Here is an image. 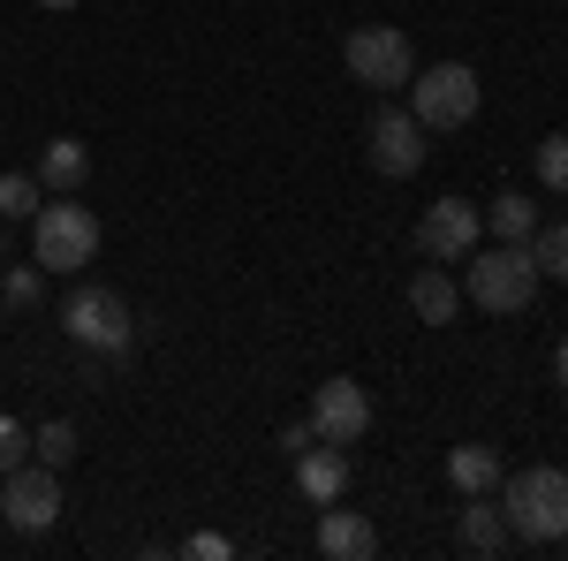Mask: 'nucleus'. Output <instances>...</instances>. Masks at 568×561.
I'll return each mask as SVG.
<instances>
[{"mask_svg":"<svg viewBox=\"0 0 568 561\" xmlns=\"http://www.w3.org/2000/svg\"><path fill=\"white\" fill-rule=\"evenodd\" d=\"M31 259L45 273H84L99 259V213L77 206V190L69 198H45L39 213H31Z\"/></svg>","mask_w":568,"mask_h":561,"instance_id":"3","label":"nucleus"},{"mask_svg":"<svg viewBox=\"0 0 568 561\" xmlns=\"http://www.w3.org/2000/svg\"><path fill=\"white\" fill-rule=\"evenodd\" d=\"M554 372H561V388H568V334H561V349H554Z\"/></svg>","mask_w":568,"mask_h":561,"instance_id":"26","label":"nucleus"},{"mask_svg":"<svg viewBox=\"0 0 568 561\" xmlns=\"http://www.w3.org/2000/svg\"><path fill=\"white\" fill-rule=\"evenodd\" d=\"M530 259H538V273L568 281V220H554V228H538V236H530Z\"/></svg>","mask_w":568,"mask_h":561,"instance_id":"22","label":"nucleus"},{"mask_svg":"<svg viewBox=\"0 0 568 561\" xmlns=\"http://www.w3.org/2000/svg\"><path fill=\"white\" fill-rule=\"evenodd\" d=\"M364 160L387 174V182L417 174V168H425V122H417L409 107H379L372 130H364Z\"/></svg>","mask_w":568,"mask_h":561,"instance_id":"9","label":"nucleus"},{"mask_svg":"<svg viewBox=\"0 0 568 561\" xmlns=\"http://www.w3.org/2000/svg\"><path fill=\"white\" fill-rule=\"evenodd\" d=\"M61 327H69V342L84 349V357H130V342H136L130 303H122V289H106V281H84L77 297L61 303Z\"/></svg>","mask_w":568,"mask_h":561,"instance_id":"4","label":"nucleus"},{"mask_svg":"<svg viewBox=\"0 0 568 561\" xmlns=\"http://www.w3.org/2000/svg\"><path fill=\"white\" fill-rule=\"evenodd\" d=\"M342 61H349V77L364 91H402L409 77H417V46H409V31H394V23H364V31H349Z\"/></svg>","mask_w":568,"mask_h":561,"instance_id":"6","label":"nucleus"},{"mask_svg":"<svg viewBox=\"0 0 568 561\" xmlns=\"http://www.w3.org/2000/svg\"><path fill=\"white\" fill-rule=\"evenodd\" d=\"M372 547H379V531L364 509H342V501L318 509V554L326 561H372Z\"/></svg>","mask_w":568,"mask_h":561,"instance_id":"12","label":"nucleus"},{"mask_svg":"<svg viewBox=\"0 0 568 561\" xmlns=\"http://www.w3.org/2000/svg\"><path fill=\"white\" fill-rule=\"evenodd\" d=\"M39 8H53V16H69V8H77V0H39Z\"/></svg>","mask_w":568,"mask_h":561,"instance_id":"27","label":"nucleus"},{"mask_svg":"<svg viewBox=\"0 0 568 561\" xmlns=\"http://www.w3.org/2000/svg\"><path fill=\"white\" fill-rule=\"evenodd\" d=\"M485 228H493V243H530V236H538V206H530L524 190H500V198L485 206Z\"/></svg>","mask_w":568,"mask_h":561,"instance_id":"16","label":"nucleus"},{"mask_svg":"<svg viewBox=\"0 0 568 561\" xmlns=\"http://www.w3.org/2000/svg\"><path fill=\"white\" fill-rule=\"evenodd\" d=\"M530 168H538V182L554 190V198H568V130H554L538 152H530Z\"/></svg>","mask_w":568,"mask_h":561,"instance_id":"21","label":"nucleus"},{"mask_svg":"<svg viewBox=\"0 0 568 561\" xmlns=\"http://www.w3.org/2000/svg\"><path fill=\"white\" fill-rule=\"evenodd\" d=\"M470 273H463V303H478V311H530L538 297V259H530V243H478L470 251Z\"/></svg>","mask_w":568,"mask_h":561,"instance_id":"2","label":"nucleus"},{"mask_svg":"<svg viewBox=\"0 0 568 561\" xmlns=\"http://www.w3.org/2000/svg\"><path fill=\"white\" fill-rule=\"evenodd\" d=\"M45 206L39 174H0V220H31Z\"/></svg>","mask_w":568,"mask_h":561,"instance_id":"20","label":"nucleus"},{"mask_svg":"<svg viewBox=\"0 0 568 561\" xmlns=\"http://www.w3.org/2000/svg\"><path fill=\"white\" fill-rule=\"evenodd\" d=\"M16 463H31V425L0 410V471H16Z\"/></svg>","mask_w":568,"mask_h":561,"instance_id":"23","label":"nucleus"},{"mask_svg":"<svg viewBox=\"0 0 568 561\" xmlns=\"http://www.w3.org/2000/svg\"><path fill=\"white\" fill-rule=\"evenodd\" d=\"M500 517H508V539L524 547H561L568 539V471L554 463H530L500 485Z\"/></svg>","mask_w":568,"mask_h":561,"instance_id":"1","label":"nucleus"},{"mask_svg":"<svg viewBox=\"0 0 568 561\" xmlns=\"http://www.w3.org/2000/svg\"><path fill=\"white\" fill-rule=\"evenodd\" d=\"M296 493H304L311 509L342 501V493H349V448H334V440H311L304 455H296Z\"/></svg>","mask_w":568,"mask_h":561,"instance_id":"11","label":"nucleus"},{"mask_svg":"<svg viewBox=\"0 0 568 561\" xmlns=\"http://www.w3.org/2000/svg\"><path fill=\"white\" fill-rule=\"evenodd\" d=\"M0 303H8V311H39V303H45V266L39 259L8 266V273H0Z\"/></svg>","mask_w":568,"mask_h":561,"instance_id":"18","label":"nucleus"},{"mask_svg":"<svg viewBox=\"0 0 568 561\" xmlns=\"http://www.w3.org/2000/svg\"><path fill=\"white\" fill-rule=\"evenodd\" d=\"M311 440H318V432H311V418H304V425H281V448H288V455H304Z\"/></svg>","mask_w":568,"mask_h":561,"instance_id":"25","label":"nucleus"},{"mask_svg":"<svg viewBox=\"0 0 568 561\" xmlns=\"http://www.w3.org/2000/svg\"><path fill=\"white\" fill-rule=\"evenodd\" d=\"M39 190L45 198H69V190H77V182H84L91 174V152H84V137H45L39 144Z\"/></svg>","mask_w":568,"mask_h":561,"instance_id":"13","label":"nucleus"},{"mask_svg":"<svg viewBox=\"0 0 568 561\" xmlns=\"http://www.w3.org/2000/svg\"><path fill=\"white\" fill-rule=\"evenodd\" d=\"M478 243H485V213L470 198H439V206H425V220H417V251L433 266H463Z\"/></svg>","mask_w":568,"mask_h":561,"instance_id":"8","label":"nucleus"},{"mask_svg":"<svg viewBox=\"0 0 568 561\" xmlns=\"http://www.w3.org/2000/svg\"><path fill=\"white\" fill-rule=\"evenodd\" d=\"M447 478H455L463 493H493V485H500V455H493L485 440H463V448L447 455Z\"/></svg>","mask_w":568,"mask_h":561,"instance_id":"17","label":"nucleus"},{"mask_svg":"<svg viewBox=\"0 0 568 561\" xmlns=\"http://www.w3.org/2000/svg\"><path fill=\"white\" fill-rule=\"evenodd\" d=\"M311 432L334 440V448H356L372 432V394L356 388V380H326V388L311 394Z\"/></svg>","mask_w":568,"mask_h":561,"instance_id":"10","label":"nucleus"},{"mask_svg":"<svg viewBox=\"0 0 568 561\" xmlns=\"http://www.w3.org/2000/svg\"><path fill=\"white\" fill-rule=\"evenodd\" d=\"M31 455H39L45 471H69V463H77V425H69V418L39 425V432H31Z\"/></svg>","mask_w":568,"mask_h":561,"instance_id":"19","label":"nucleus"},{"mask_svg":"<svg viewBox=\"0 0 568 561\" xmlns=\"http://www.w3.org/2000/svg\"><path fill=\"white\" fill-rule=\"evenodd\" d=\"M182 554H190V561H227L235 547H227L220 531H190V539H182Z\"/></svg>","mask_w":568,"mask_h":561,"instance_id":"24","label":"nucleus"},{"mask_svg":"<svg viewBox=\"0 0 568 561\" xmlns=\"http://www.w3.org/2000/svg\"><path fill=\"white\" fill-rule=\"evenodd\" d=\"M478 69L470 61H433L425 77H409V114L425 122V137L433 130H463L470 114H478Z\"/></svg>","mask_w":568,"mask_h":561,"instance_id":"5","label":"nucleus"},{"mask_svg":"<svg viewBox=\"0 0 568 561\" xmlns=\"http://www.w3.org/2000/svg\"><path fill=\"white\" fill-rule=\"evenodd\" d=\"M0 517H8V531H23V539L53 531L61 523V471H45L39 455L16 463V471H0Z\"/></svg>","mask_w":568,"mask_h":561,"instance_id":"7","label":"nucleus"},{"mask_svg":"<svg viewBox=\"0 0 568 561\" xmlns=\"http://www.w3.org/2000/svg\"><path fill=\"white\" fill-rule=\"evenodd\" d=\"M463 547L470 554H500L508 547V517H500L493 493H463Z\"/></svg>","mask_w":568,"mask_h":561,"instance_id":"15","label":"nucleus"},{"mask_svg":"<svg viewBox=\"0 0 568 561\" xmlns=\"http://www.w3.org/2000/svg\"><path fill=\"white\" fill-rule=\"evenodd\" d=\"M409 311H417L425 327H455V311H463V281H455L447 266H425V273L409 281Z\"/></svg>","mask_w":568,"mask_h":561,"instance_id":"14","label":"nucleus"},{"mask_svg":"<svg viewBox=\"0 0 568 561\" xmlns=\"http://www.w3.org/2000/svg\"><path fill=\"white\" fill-rule=\"evenodd\" d=\"M0 266H8V220H0Z\"/></svg>","mask_w":568,"mask_h":561,"instance_id":"28","label":"nucleus"}]
</instances>
